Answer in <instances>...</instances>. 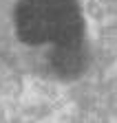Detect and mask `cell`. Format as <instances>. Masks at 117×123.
<instances>
[{
    "label": "cell",
    "instance_id": "1",
    "mask_svg": "<svg viewBox=\"0 0 117 123\" xmlns=\"http://www.w3.org/2000/svg\"><path fill=\"white\" fill-rule=\"evenodd\" d=\"M51 64L62 75H75L82 68V55L77 46H57V51L51 57Z\"/></svg>",
    "mask_w": 117,
    "mask_h": 123
}]
</instances>
